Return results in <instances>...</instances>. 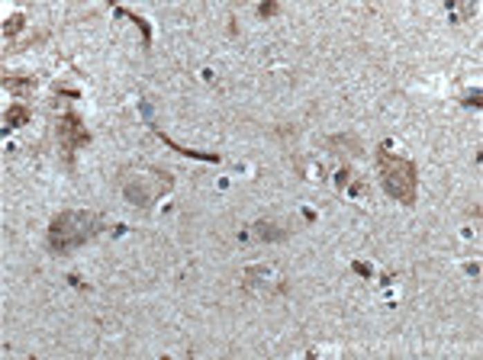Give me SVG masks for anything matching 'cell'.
<instances>
[{"instance_id":"13","label":"cell","mask_w":483,"mask_h":360,"mask_svg":"<svg viewBox=\"0 0 483 360\" xmlns=\"http://www.w3.org/2000/svg\"><path fill=\"white\" fill-rule=\"evenodd\" d=\"M258 13L261 17H274V13H277V3H261Z\"/></svg>"},{"instance_id":"6","label":"cell","mask_w":483,"mask_h":360,"mask_svg":"<svg viewBox=\"0 0 483 360\" xmlns=\"http://www.w3.org/2000/svg\"><path fill=\"white\" fill-rule=\"evenodd\" d=\"M155 135H158V139L165 142L167 148H174L177 155H187V158H197V161H210V164H219V155H216V151H194V148L177 145V142L171 139V135H165V132H161V129H155Z\"/></svg>"},{"instance_id":"3","label":"cell","mask_w":483,"mask_h":360,"mask_svg":"<svg viewBox=\"0 0 483 360\" xmlns=\"http://www.w3.org/2000/svg\"><path fill=\"white\" fill-rule=\"evenodd\" d=\"M100 231V216L87 213V209H62L55 219L48 222L46 245L52 254H71L81 245L97 238Z\"/></svg>"},{"instance_id":"4","label":"cell","mask_w":483,"mask_h":360,"mask_svg":"<svg viewBox=\"0 0 483 360\" xmlns=\"http://www.w3.org/2000/svg\"><path fill=\"white\" fill-rule=\"evenodd\" d=\"M55 135H58V148H62V155H65L68 161L75 158L78 148L91 145V129L84 126V120L75 110H68L65 116L55 122Z\"/></svg>"},{"instance_id":"8","label":"cell","mask_w":483,"mask_h":360,"mask_svg":"<svg viewBox=\"0 0 483 360\" xmlns=\"http://www.w3.org/2000/svg\"><path fill=\"white\" fill-rule=\"evenodd\" d=\"M29 120H33V106H26V103H10V110L3 113V126L7 129H19Z\"/></svg>"},{"instance_id":"12","label":"cell","mask_w":483,"mask_h":360,"mask_svg":"<svg viewBox=\"0 0 483 360\" xmlns=\"http://www.w3.org/2000/svg\"><path fill=\"white\" fill-rule=\"evenodd\" d=\"M480 97H483L480 91H474V93H467V97H464V106H480Z\"/></svg>"},{"instance_id":"7","label":"cell","mask_w":483,"mask_h":360,"mask_svg":"<svg viewBox=\"0 0 483 360\" xmlns=\"http://www.w3.org/2000/svg\"><path fill=\"white\" fill-rule=\"evenodd\" d=\"M251 231H255V238L258 241H284L290 235V229H284V225H277V222H255Z\"/></svg>"},{"instance_id":"9","label":"cell","mask_w":483,"mask_h":360,"mask_svg":"<svg viewBox=\"0 0 483 360\" xmlns=\"http://www.w3.org/2000/svg\"><path fill=\"white\" fill-rule=\"evenodd\" d=\"M113 13H116V17H126V19H132V23H136V26L142 29V36H145V48L152 46V29H149V23H145V17H139V13H132V10H126V7H116V10H113Z\"/></svg>"},{"instance_id":"2","label":"cell","mask_w":483,"mask_h":360,"mask_svg":"<svg viewBox=\"0 0 483 360\" xmlns=\"http://www.w3.org/2000/svg\"><path fill=\"white\" fill-rule=\"evenodd\" d=\"M374 164H377V177H381L383 190L397 200L400 206H416V190H419V171L406 155L393 151L390 142L377 145L374 151Z\"/></svg>"},{"instance_id":"10","label":"cell","mask_w":483,"mask_h":360,"mask_svg":"<svg viewBox=\"0 0 483 360\" xmlns=\"http://www.w3.org/2000/svg\"><path fill=\"white\" fill-rule=\"evenodd\" d=\"M329 148H348L352 155H361V142L354 139V135H332V139H329Z\"/></svg>"},{"instance_id":"11","label":"cell","mask_w":483,"mask_h":360,"mask_svg":"<svg viewBox=\"0 0 483 360\" xmlns=\"http://www.w3.org/2000/svg\"><path fill=\"white\" fill-rule=\"evenodd\" d=\"M23 23H26V17H23V13H13V17H7V19H3V36L13 39L19 29H23Z\"/></svg>"},{"instance_id":"5","label":"cell","mask_w":483,"mask_h":360,"mask_svg":"<svg viewBox=\"0 0 483 360\" xmlns=\"http://www.w3.org/2000/svg\"><path fill=\"white\" fill-rule=\"evenodd\" d=\"M3 91L10 93H33L36 91V77L33 74H23V71H3Z\"/></svg>"},{"instance_id":"1","label":"cell","mask_w":483,"mask_h":360,"mask_svg":"<svg viewBox=\"0 0 483 360\" xmlns=\"http://www.w3.org/2000/svg\"><path fill=\"white\" fill-rule=\"evenodd\" d=\"M116 180H120V193L126 196V203L139 206V209H152L174 187L171 171L155 164H126Z\"/></svg>"}]
</instances>
